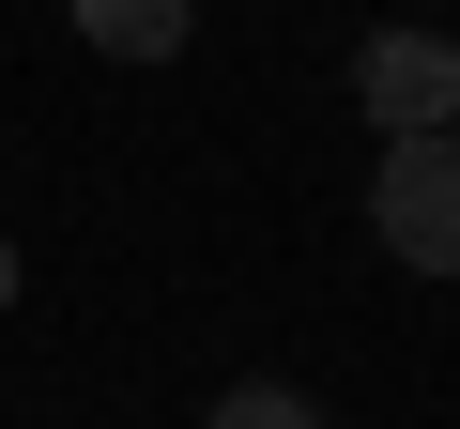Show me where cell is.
Masks as SVG:
<instances>
[{
	"instance_id": "cell-1",
	"label": "cell",
	"mask_w": 460,
	"mask_h": 429,
	"mask_svg": "<svg viewBox=\"0 0 460 429\" xmlns=\"http://www.w3.org/2000/svg\"><path fill=\"white\" fill-rule=\"evenodd\" d=\"M368 231H384V246H399L414 276H460V138H384Z\"/></svg>"
},
{
	"instance_id": "cell-2",
	"label": "cell",
	"mask_w": 460,
	"mask_h": 429,
	"mask_svg": "<svg viewBox=\"0 0 460 429\" xmlns=\"http://www.w3.org/2000/svg\"><path fill=\"white\" fill-rule=\"evenodd\" d=\"M353 92L384 138H460V47L445 31H368L353 47Z\"/></svg>"
},
{
	"instance_id": "cell-3",
	"label": "cell",
	"mask_w": 460,
	"mask_h": 429,
	"mask_svg": "<svg viewBox=\"0 0 460 429\" xmlns=\"http://www.w3.org/2000/svg\"><path fill=\"white\" fill-rule=\"evenodd\" d=\"M62 16H77L108 62H169V47L199 31V0H62Z\"/></svg>"
},
{
	"instance_id": "cell-4",
	"label": "cell",
	"mask_w": 460,
	"mask_h": 429,
	"mask_svg": "<svg viewBox=\"0 0 460 429\" xmlns=\"http://www.w3.org/2000/svg\"><path fill=\"white\" fill-rule=\"evenodd\" d=\"M199 429H323V398H292V383H230Z\"/></svg>"
},
{
	"instance_id": "cell-5",
	"label": "cell",
	"mask_w": 460,
	"mask_h": 429,
	"mask_svg": "<svg viewBox=\"0 0 460 429\" xmlns=\"http://www.w3.org/2000/svg\"><path fill=\"white\" fill-rule=\"evenodd\" d=\"M0 307H16V231H0Z\"/></svg>"
}]
</instances>
